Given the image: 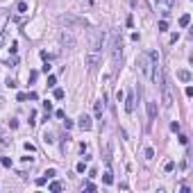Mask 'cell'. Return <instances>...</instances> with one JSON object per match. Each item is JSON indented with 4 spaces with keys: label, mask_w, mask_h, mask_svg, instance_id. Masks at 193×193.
<instances>
[{
    "label": "cell",
    "mask_w": 193,
    "mask_h": 193,
    "mask_svg": "<svg viewBox=\"0 0 193 193\" xmlns=\"http://www.w3.org/2000/svg\"><path fill=\"white\" fill-rule=\"evenodd\" d=\"M16 64H18V59H16V57H11V59H7V66H16Z\"/></svg>",
    "instance_id": "cell-32"
},
{
    "label": "cell",
    "mask_w": 193,
    "mask_h": 193,
    "mask_svg": "<svg viewBox=\"0 0 193 193\" xmlns=\"http://www.w3.org/2000/svg\"><path fill=\"white\" fill-rule=\"evenodd\" d=\"M173 168H175V161H166V164H164V170H166V173H170Z\"/></svg>",
    "instance_id": "cell-19"
},
{
    "label": "cell",
    "mask_w": 193,
    "mask_h": 193,
    "mask_svg": "<svg viewBox=\"0 0 193 193\" xmlns=\"http://www.w3.org/2000/svg\"><path fill=\"white\" fill-rule=\"evenodd\" d=\"M59 23L62 25H66V30H73V27H79V25H84V21L82 18H75V16H59Z\"/></svg>",
    "instance_id": "cell-5"
},
{
    "label": "cell",
    "mask_w": 193,
    "mask_h": 193,
    "mask_svg": "<svg viewBox=\"0 0 193 193\" xmlns=\"http://www.w3.org/2000/svg\"><path fill=\"white\" fill-rule=\"evenodd\" d=\"M64 96H66V93H64V89H55V98H57V100H62Z\"/></svg>",
    "instance_id": "cell-21"
},
{
    "label": "cell",
    "mask_w": 193,
    "mask_h": 193,
    "mask_svg": "<svg viewBox=\"0 0 193 193\" xmlns=\"http://www.w3.org/2000/svg\"><path fill=\"white\" fill-rule=\"evenodd\" d=\"M43 143H48V145H53V143H55L53 132H45V134H43Z\"/></svg>",
    "instance_id": "cell-13"
},
{
    "label": "cell",
    "mask_w": 193,
    "mask_h": 193,
    "mask_svg": "<svg viewBox=\"0 0 193 193\" xmlns=\"http://www.w3.org/2000/svg\"><path fill=\"white\" fill-rule=\"evenodd\" d=\"M41 59H45V62H50V55L45 53V50H41Z\"/></svg>",
    "instance_id": "cell-33"
},
{
    "label": "cell",
    "mask_w": 193,
    "mask_h": 193,
    "mask_svg": "<svg viewBox=\"0 0 193 193\" xmlns=\"http://www.w3.org/2000/svg\"><path fill=\"white\" fill-rule=\"evenodd\" d=\"M84 189H87V191H96V184H91V182H87V184H84Z\"/></svg>",
    "instance_id": "cell-31"
},
{
    "label": "cell",
    "mask_w": 193,
    "mask_h": 193,
    "mask_svg": "<svg viewBox=\"0 0 193 193\" xmlns=\"http://www.w3.org/2000/svg\"><path fill=\"white\" fill-rule=\"evenodd\" d=\"M7 87H9V89H16V82H14V79L9 77V79H7Z\"/></svg>",
    "instance_id": "cell-35"
},
{
    "label": "cell",
    "mask_w": 193,
    "mask_h": 193,
    "mask_svg": "<svg viewBox=\"0 0 193 193\" xmlns=\"http://www.w3.org/2000/svg\"><path fill=\"white\" fill-rule=\"evenodd\" d=\"M84 168H87V164H84V161H79L77 166H75V170H77V173H84Z\"/></svg>",
    "instance_id": "cell-25"
},
{
    "label": "cell",
    "mask_w": 193,
    "mask_h": 193,
    "mask_svg": "<svg viewBox=\"0 0 193 193\" xmlns=\"http://www.w3.org/2000/svg\"><path fill=\"white\" fill-rule=\"evenodd\" d=\"M34 118H36V114L32 111V114H30V125H36V121H34Z\"/></svg>",
    "instance_id": "cell-37"
},
{
    "label": "cell",
    "mask_w": 193,
    "mask_h": 193,
    "mask_svg": "<svg viewBox=\"0 0 193 193\" xmlns=\"http://www.w3.org/2000/svg\"><path fill=\"white\" fill-rule=\"evenodd\" d=\"M77 125H79V130H82V132H89L91 127H93V123H91V118H89V116H79V118H77Z\"/></svg>",
    "instance_id": "cell-8"
},
{
    "label": "cell",
    "mask_w": 193,
    "mask_h": 193,
    "mask_svg": "<svg viewBox=\"0 0 193 193\" xmlns=\"http://www.w3.org/2000/svg\"><path fill=\"white\" fill-rule=\"evenodd\" d=\"M36 75H39L36 70H30V82H34V79H36Z\"/></svg>",
    "instance_id": "cell-34"
},
{
    "label": "cell",
    "mask_w": 193,
    "mask_h": 193,
    "mask_svg": "<svg viewBox=\"0 0 193 193\" xmlns=\"http://www.w3.org/2000/svg\"><path fill=\"white\" fill-rule=\"evenodd\" d=\"M148 116L150 121H155V116H157V102H152V100L148 102Z\"/></svg>",
    "instance_id": "cell-10"
},
{
    "label": "cell",
    "mask_w": 193,
    "mask_h": 193,
    "mask_svg": "<svg viewBox=\"0 0 193 193\" xmlns=\"http://www.w3.org/2000/svg\"><path fill=\"white\" fill-rule=\"evenodd\" d=\"M73 30H66V32H62V43L68 45V48H75V36L70 34Z\"/></svg>",
    "instance_id": "cell-7"
},
{
    "label": "cell",
    "mask_w": 193,
    "mask_h": 193,
    "mask_svg": "<svg viewBox=\"0 0 193 193\" xmlns=\"http://www.w3.org/2000/svg\"><path fill=\"white\" fill-rule=\"evenodd\" d=\"M159 89H161V102H164V107H173V93H170V87H168L166 77L159 84Z\"/></svg>",
    "instance_id": "cell-4"
},
{
    "label": "cell",
    "mask_w": 193,
    "mask_h": 193,
    "mask_svg": "<svg viewBox=\"0 0 193 193\" xmlns=\"http://www.w3.org/2000/svg\"><path fill=\"white\" fill-rule=\"evenodd\" d=\"M145 159H148V161H150V159H155V150H152V148H145Z\"/></svg>",
    "instance_id": "cell-20"
},
{
    "label": "cell",
    "mask_w": 193,
    "mask_h": 193,
    "mask_svg": "<svg viewBox=\"0 0 193 193\" xmlns=\"http://www.w3.org/2000/svg\"><path fill=\"white\" fill-rule=\"evenodd\" d=\"M125 109H127V111H134V93H127V102H125Z\"/></svg>",
    "instance_id": "cell-11"
},
{
    "label": "cell",
    "mask_w": 193,
    "mask_h": 193,
    "mask_svg": "<svg viewBox=\"0 0 193 193\" xmlns=\"http://www.w3.org/2000/svg\"><path fill=\"white\" fill-rule=\"evenodd\" d=\"M57 175V170H55V168H50V170H45V177H55Z\"/></svg>",
    "instance_id": "cell-30"
},
{
    "label": "cell",
    "mask_w": 193,
    "mask_h": 193,
    "mask_svg": "<svg viewBox=\"0 0 193 193\" xmlns=\"http://www.w3.org/2000/svg\"><path fill=\"white\" fill-rule=\"evenodd\" d=\"M170 130H173V132H180V123H177V121H173V123H170Z\"/></svg>",
    "instance_id": "cell-27"
},
{
    "label": "cell",
    "mask_w": 193,
    "mask_h": 193,
    "mask_svg": "<svg viewBox=\"0 0 193 193\" xmlns=\"http://www.w3.org/2000/svg\"><path fill=\"white\" fill-rule=\"evenodd\" d=\"M102 180H105V184H114V177H111V173H109V170L105 173V177H102Z\"/></svg>",
    "instance_id": "cell-18"
},
{
    "label": "cell",
    "mask_w": 193,
    "mask_h": 193,
    "mask_svg": "<svg viewBox=\"0 0 193 193\" xmlns=\"http://www.w3.org/2000/svg\"><path fill=\"white\" fill-rule=\"evenodd\" d=\"M189 23H191V16H189V14H182V16H180V25L186 27Z\"/></svg>",
    "instance_id": "cell-14"
},
{
    "label": "cell",
    "mask_w": 193,
    "mask_h": 193,
    "mask_svg": "<svg viewBox=\"0 0 193 193\" xmlns=\"http://www.w3.org/2000/svg\"><path fill=\"white\" fill-rule=\"evenodd\" d=\"M57 84V77L55 75H48V87H55Z\"/></svg>",
    "instance_id": "cell-24"
},
{
    "label": "cell",
    "mask_w": 193,
    "mask_h": 193,
    "mask_svg": "<svg viewBox=\"0 0 193 193\" xmlns=\"http://www.w3.org/2000/svg\"><path fill=\"white\" fill-rule=\"evenodd\" d=\"M7 23H9V11L0 9V36L5 34V27H7Z\"/></svg>",
    "instance_id": "cell-9"
},
{
    "label": "cell",
    "mask_w": 193,
    "mask_h": 193,
    "mask_svg": "<svg viewBox=\"0 0 193 193\" xmlns=\"http://www.w3.org/2000/svg\"><path fill=\"white\" fill-rule=\"evenodd\" d=\"M9 127H11V130H16V127H18V121H16V118H11V121H9Z\"/></svg>",
    "instance_id": "cell-29"
},
{
    "label": "cell",
    "mask_w": 193,
    "mask_h": 193,
    "mask_svg": "<svg viewBox=\"0 0 193 193\" xmlns=\"http://www.w3.org/2000/svg\"><path fill=\"white\" fill-rule=\"evenodd\" d=\"M177 77L182 79V82H191V73L189 70H177Z\"/></svg>",
    "instance_id": "cell-12"
},
{
    "label": "cell",
    "mask_w": 193,
    "mask_h": 193,
    "mask_svg": "<svg viewBox=\"0 0 193 193\" xmlns=\"http://www.w3.org/2000/svg\"><path fill=\"white\" fill-rule=\"evenodd\" d=\"M43 109H45V111H48V114H50V111H53V105H50V102L45 100V102H43Z\"/></svg>",
    "instance_id": "cell-28"
},
{
    "label": "cell",
    "mask_w": 193,
    "mask_h": 193,
    "mask_svg": "<svg viewBox=\"0 0 193 193\" xmlns=\"http://www.w3.org/2000/svg\"><path fill=\"white\" fill-rule=\"evenodd\" d=\"M93 111H96V116H102V102H96V105H93Z\"/></svg>",
    "instance_id": "cell-17"
},
{
    "label": "cell",
    "mask_w": 193,
    "mask_h": 193,
    "mask_svg": "<svg viewBox=\"0 0 193 193\" xmlns=\"http://www.w3.org/2000/svg\"><path fill=\"white\" fill-rule=\"evenodd\" d=\"M27 9H30V7H27V2H18V5H16L18 14H27Z\"/></svg>",
    "instance_id": "cell-15"
},
{
    "label": "cell",
    "mask_w": 193,
    "mask_h": 193,
    "mask_svg": "<svg viewBox=\"0 0 193 193\" xmlns=\"http://www.w3.org/2000/svg\"><path fill=\"white\" fill-rule=\"evenodd\" d=\"M180 143H182V145H186V143H189V136H186V134H180Z\"/></svg>",
    "instance_id": "cell-26"
},
{
    "label": "cell",
    "mask_w": 193,
    "mask_h": 193,
    "mask_svg": "<svg viewBox=\"0 0 193 193\" xmlns=\"http://www.w3.org/2000/svg\"><path fill=\"white\" fill-rule=\"evenodd\" d=\"M168 30V23L166 21H159V32H166Z\"/></svg>",
    "instance_id": "cell-23"
},
{
    "label": "cell",
    "mask_w": 193,
    "mask_h": 193,
    "mask_svg": "<svg viewBox=\"0 0 193 193\" xmlns=\"http://www.w3.org/2000/svg\"><path fill=\"white\" fill-rule=\"evenodd\" d=\"M64 127H66V130H70V127H73V121H68V118H66V121H64Z\"/></svg>",
    "instance_id": "cell-36"
},
{
    "label": "cell",
    "mask_w": 193,
    "mask_h": 193,
    "mask_svg": "<svg viewBox=\"0 0 193 193\" xmlns=\"http://www.w3.org/2000/svg\"><path fill=\"white\" fill-rule=\"evenodd\" d=\"M100 62H102V59H100V53H89L87 55V68L91 70V73L100 66Z\"/></svg>",
    "instance_id": "cell-6"
},
{
    "label": "cell",
    "mask_w": 193,
    "mask_h": 193,
    "mask_svg": "<svg viewBox=\"0 0 193 193\" xmlns=\"http://www.w3.org/2000/svg\"><path fill=\"white\" fill-rule=\"evenodd\" d=\"M0 164H2L5 168H11V159H9V157H2V161H0Z\"/></svg>",
    "instance_id": "cell-22"
},
{
    "label": "cell",
    "mask_w": 193,
    "mask_h": 193,
    "mask_svg": "<svg viewBox=\"0 0 193 193\" xmlns=\"http://www.w3.org/2000/svg\"><path fill=\"white\" fill-rule=\"evenodd\" d=\"M155 64H159V55L157 53H141L139 59H136V66H139V70L145 75V77H152Z\"/></svg>",
    "instance_id": "cell-1"
},
{
    "label": "cell",
    "mask_w": 193,
    "mask_h": 193,
    "mask_svg": "<svg viewBox=\"0 0 193 193\" xmlns=\"http://www.w3.org/2000/svg\"><path fill=\"white\" fill-rule=\"evenodd\" d=\"M121 57H123V41H121V36L116 34L114 41H111V59H114V64L121 62Z\"/></svg>",
    "instance_id": "cell-3"
},
{
    "label": "cell",
    "mask_w": 193,
    "mask_h": 193,
    "mask_svg": "<svg viewBox=\"0 0 193 193\" xmlns=\"http://www.w3.org/2000/svg\"><path fill=\"white\" fill-rule=\"evenodd\" d=\"M48 189H50V191H53V193H57V191H62V182H53V184L48 186Z\"/></svg>",
    "instance_id": "cell-16"
},
{
    "label": "cell",
    "mask_w": 193,
    "mask_h": 193,
    "mask_svg": "<svg viewBox=\"0 0 193 193\" xmlns=\"http://www.w3.org/2000/svg\"><path fill=\"white\" fill-rule=\"evenodd\" d=\"M107 43L105 30H91V41H89V53H100Z\"/></svg>",
    "instance_id": "cell-2"
}]
</instances>
